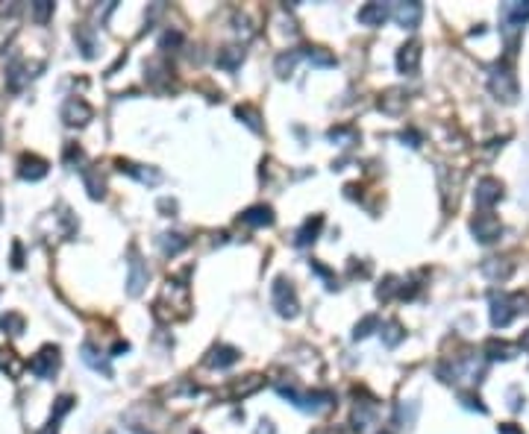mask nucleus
Listing matches in <instances>:
<instances>
[{"label":"nucleus","mask_w":529,"mask_h":434,"mask_svg":"<svg viewBox=\"0 0 529 434\" xmlns=\"http://www.w3.org/2000/svg\"><path fill=\"white\" fill-rule=\"evenodd\" d=\"M521 305H526L529 308V300L526 296H491V323H494L497 329H503V326H509L512 320H514V314L518 311H523Z\"/></svg>","instance_id":"1"},{"label":"nucleus","mask_w":529,"mask_h":434,"mask_svg":"<svg viewBox=\"0 0 529 434\" xmlns=\"http://www.w3.org/2000/svg\"><path fill=\"white\" fill-rule=\"evenodd\" d=\"M491 91H494L500 100H506L512 103L514 97H518V80H514V73L509 65H494L491 68Z\"/></svg>","instance_id":"2"},{"label":"nucleus","mask_w":529,"mask_h":434,"mask_svg":"<svg viewBox=\"0 0 529 434\" xmlns=\"http://www.w3.org/2000/svg\"><path fill=\"white\" fill-rule=\"evenodd\" d=\"M270 293H274V308L282 314V317H297L300 311V302H297V293H294L291 282L286 279H277L274 288H270Z\"/></svg>","instance_id":"3"},{"label":"nucleus","mask_w":529,"mask_h":434,"mask_svg":"<svg viewBox=\"0 0 529 434\" xmlns=\"http://www.w3.org/2000/svg\"><path fill=\"white\" fill-rule=\"evenodd\" d=\"M59 346H42L39 355L30 361V373L39 376V379H53L56 370H59Z\"/></svg>","instance_id":"4"},{"label":"nucleus","mask_w":529,"mask_h":434,"mask_svg":"<svg viewBox=\"0 0 529 434\" xmlns=\"http://www.w3.org/2000/svg\"><path fill=\"white\" fill-rule=\"evenodd\" d=\"M92 106L83 100V97H68L65 106H62V120L68 123V127H85V123L92 120Z\"/></svg>","instance_id":"5"},{"label":"nucleus","mask_w":529,"mask_h":434,"mask_svg":"<svg viewBox=\"0 0 529 434\" xmlns=\"http://www.w3.org/2000/svg\"><path fill=\"white\" fill-rule=\"evenodd\" d=\"M500 197H503V185H500V179H494V177L479 179L476 194H474V200H476L479 208H491L494 203H500Z\"/></svg>","instance_id":"6"},{"label":"nucleus","mask_w":529,"mask_h":434,"mask_svg":"<svg viewBox=\"0 0 529 434\" xmlns=\"http://www.w3.org/2000/svg\"><path fill=\"white\" fill-rule=\"evenodd\" d=\"M417 68H421V44H403L397 51V71L406 77H415Z\"/></svg>","instance_id":"7"},{"label":"nucleus","mask_w":529,"mask_h":434,"mask_svg":"<svg viewBox=\"0 0 529 434\" xmlns=\"http://www.w3.org/2000/svg\"><path fill=\"white\" fill-rule=\"evenodd\" d=\"M391 18H394L400 27L415 30L424 18V6L421 3H397V6H391Z\"/></svg>","instance_id":"8"},{"label":"nucleus","mask_w":529,"mask_h":434,"mask_svg":"<svg viewBox=\"0 0 529 434\" xmlns=\"http://www.w3.org/2000/svg\"><path fill=\"white\" fill-rule=\"evenodd\" d=\"M471 229H474V235L483 244H491V241H497L500 238V220L494 217V215H479L474 223H471Z\"/></svg>","instance_id":"9"},{"label":"nucleus","mask_w":529,"mask_h":434,"mask_svg":"<svg viewBox=\"0 0 529 434\" xmlns=\"http://www.w3.org/2000/svg\"><path fill=\"white\" fill-rule=\"evenodd\" d=\"M18 177L27 179V182H39L47 177V162L39 156H21L18 162Z\"/></svg>","instance_id":"10"},{"label":"nucleus","mask_w":529,"mask_h":434,"mask_svg":"<svg viewBox=\"0 0 529 434\" xmlns=\"http://www.w3.org/2000/svg\"><path fill=\"white\" fill-rule=\"evenodd\" d=\"M144 284H147V267H144V262L139 258V253L132 250V255H130V279H127L130 296H139V293L144 291Z\"/></svg>","instance_id":"11"},{"label":"nucleus","mask_w":529,"mask_h":434,"mask_svg":"<svg viewBox=\"0 0 529 434\" xmlns=\"http://www.w3.org/2000/svg\"><path fill=\"white\" fill-rule=\"evenodd\" d=\"M388 18H391V6L385 3H367L359 9V24H365V27H383Z\"/></svg>","instance_id":"12"},{"label":"nucleus","mask_w":529,"mask_h":434,"mask_svg":"<svg viewBox=\"0 0 529 434\" xmlns=\"http://www.w3.org/2000/svg\"><path fill=\"white\" fill-rule=\"evenodd\" d=\"M529 21V3H506L503 6V27L518 30Z\"/></svg>","instance_id":"13"},{"label":"nucleus","mask_w":529,"mask_h":434,"mask_svg":"<svg viewBox=\"0 0 529 434\" xmlns=\"http://www.w3.org/2000/svg\"><path fill=\"white\" fill-rule=\"evenodd\" d=\"M239 358H241L239 350H232V346H215V350L206 355V364L215 367V370H227V367L236 364Z\"/></svg>","instance_id":"14"},{"label":"nucleus","mask_w":529,"mask_h":434,"mask_svg":"<svg viewBox=\"0 0 529 434\" xmlns=\"http://www.w3.org/2000/svg\"><path fill=\"white\" fill-rule=\"evenodd\" d=\"M321 226H324V217L321 215H315V217H309L303 223V229L294 235V244L297 246H309V244H315L318 241V232H321Z\"/></svg>","instance_id":"15"},{"label":"nucleus","mask_w":529,"mask_h":434,"mask_svg":"<svg viewBox=\"0 0 529 434\" xmlns=\"http://www.w3.org/2000/svg\"><path fill=\"white\" fill-rule=\"evenodd\" d=\"M118 170H121V173H130V177H135V179L144 182V185H156V182H159V173H156V170L141 168V165H132V162H124V159H118Z\"/></svg>","instance_id":"16"},{"label":"nucleus","mask_w":529,"mask_h":434,"mask_svg":"<svg viewBox=\"0 0 529 434\" xmlns=\"http://www.w3.org/2000/svg\"><path fill=\"white\" fill-rule=\"evenodd\" d=\"M0 370H3L9 379H18V376L24 373V361L18 358L15 350H9V346H3V350H0Z\"/></svg>","instance_id":"17"},{"label":"nucleus","mask_w":529,"mask_h":434,"mask_svg":"<svg viewBox=\"0 0 529 434\" xmlns=\"http://www.w3.org/2000/svg\"><path fill=\"white\" fill-rule=\"evenodd\" d=\"M239 220L248 223V226H270V223H274V212H270L268 206H253Z\"/></svg>","instance_id":"18"},{"label":"nucleus","mask_w":529,"mask_h":434,"mask_svg":"<svg viewBox=\"0 0 529 434\" xmlns=\"http://www.w3.org/2000/svg\"><path fill=\"white\" fill-rule=\"evenodd\" d=\"M403 106H406V94L397 91V89H391V91H385L383 97H379V109H383L385 115H400Z\"/></svg>","instance_id":"19"},{"label":"nucleus","mask_w":529,"mask_h":434,"mask_svg":"<svg viewBox=\"0 0 529 434\" xmlns=\"http://www.w3.org/2000/svg\"><path fill=\"white\" fill-rule=\"evenodd\" d=\"M83 361L89 364L92 370H97V373H106V376H109V364H106V358H103L101 352H97L92 343H83Z\"/></svg>","instance_id":"20"},{"label":"nucleus","mask_w":529,"mask_h":434,"mask_svg":"<svg viewBox=\"0 0 529 434\" xmlns=\"http://www.w3.org/2000/svg\"><path fill=\"white\" fill-rule=\"evenodd\" d=\"M159 246H162L165 255H180L189 246V238H182V235H177V232L174 235H162V238H159Z\"/></svg>","instance_id":"21"},{"label":"nucleus","mask_w":529,"mask_h":434,"mask_svg":"<svg viewBox=\"0 0 529 434\" xmlns=\"http://www.w3.org/2000/svg\"><path fill=\"white\" fill-rule=\"evenodd\" d=\"M83 179H85V188H89V197L92 200H101L103 197V179H101V173L97 170H89V168H83Z\"/></svg>","instance_id":"22"},{"label":"nucleus","mask_w":529,"mask_h":434,"mask_svg":"<svg viewBox=\"0 0 529 434\" xmlns=\"http://www.w3.org/2000/svg\"><path fill=\"white\" fill-rule=\"evenodd\" d=\"M485 352H488L491 361H497V358L509 361V358H514V346H509L506 341H488V343H485Z\"/></svg>","instance_id":"23"},{"label":"nucleus","mask_w":529,"mask_h":434,"mask_svg":"<svg viewBox=\"0 0 529 434\" xmlns=\"http://www.w3.org/2000/svg\"><path fill=\"white\" fill-rule=\"evenodd\" d=\"M24 326L27 323H24V317L18 311H6L3 317H0V329H3L6 334H12V338H18V334L24 332Z\"/></svg>","instance_id":"24"},{"label":"nucleus","mask_w":529,"mask_h":434,"mask_svg":"<svg viewBox=\"0 0 529 434\" xmlns=\"http://www.w3.org/2000/svg\"><path fill=\"white\" fill-rule=\"evenodd\" d=\"M241 59H244V51H239V47H224V51L218 53V65L227 68V71H236Z\"/></svg>","instance_id":"25"},{"label":"nucleus","mask_w":529,"mask_h":434,"mask_svg":"<svg viewBox=\"0 0 529 434\" xmlns=\"http://www.w3.org/2000/svg\"><path fill=\"white\" fill-rule=\"evenodd\" d=\"M300 56H303L300 51L279 53V56H277V73H279V77H288V73L294 71V65H297V59H300Z\"/></svg>","instance_id":"26"},{"label":"nucleus","mask_w":529,"mask_h":434,"mask_svg":"<svg viewBox=\"0 0 529 434\" xmlns=\"http://www.w3.org/2000/svg\"><path fill=\"white\" fill-rule=\"evenodd\" d=\"M236 115L248 123V127L253 129V132H262V123H259V111H256L253 106H239L236 109Z\"/></svg>","instance_id":"27"},{"label":"nucleus","mask_w":529,"mask_h":434,"mask_svg":"<svg viewBox=\"0 0 529 434\" xmlns=\"http://www.w3.org/2000/svg\"><path fill=\"white\" fill-rule=\"evenodd\" d=\"M259 388H262V376H248V381H239L236 388H232V393H236V396H241V399H244V396L256 393Z\"/></svg>","instance_id":"28"},{"label":"nucleus","mask_w":529,"mask_h":434,"mask_svg":"<svg viewBox=\"0 0 529 434\" xmlns=\"http://www.w3.org/2000/svg\"><path fill=\"white\" fill-rule=\"evenodd\" d=\"M376 326H379V317H376V314H367V317H362V323H356L353 338H356V341H362V338H367V334H371Z\"/></svg>","instance_id":"29"},{"label":"nucleus","mask_w":529,"mask_h":434,"mask_svg":"<svg viewBox=\"0 0 529 434\" xmlns=\"http://www.w3.org/2000/svg\"><path fill=\"white\" fill-rule=\"evenodd\" d=\"M303 56H309L312 62H315V65H336V56H332V53H327L324 51V47H303Z\"/></svg>","instance_id":"30"},{"label":"nucleus","mask_w":529,"mask_h":434,"mask_svg":"<svg viewBox=\"0 0 529 434\" xmlns=\"http://www.w3.org/2000/svg\"><path fill=\"white\" fill-rule=\"evenodd\" d=\"M71 405H73L71 396H59V399H56V408L51 411V423H47V426H59V419H62V417L71 411Z\"/></svg>","instance_id":"31"},{"label":"nucleus","mask_w":529,"mask_h":434,"mask_svg":"<svg viewBox=\"0 0 529 434\" xmlns=\"http://www.w3.org/2000/svg\"><path fill=\"white\" fill-rule=\"evenodd\" d=\"M403 334H406V332L400 329V323H394V320L383 326V341H385V346H397V343L403 341Z\"/></svg>","instance_id":"32"},{"label":"nucleus","mask_w":529,"mask_h":434,"mask_svg":"<svg viewBox=\"0 0 529 434\" xmlns=\"http://www.w3.org/2000/svg\"><path fill=\"white\" fill-rule=\"evenodd\" d=\"M53 15V3H47V0H39V3H33V18L39 24H47V18Z\"/></svg>","instance_id":"33"},{"label":"nucleus","mask_w":529,"mask_h":434,"mask_svg":"<svg viewBox=\"0 0 529 434\" xmlns=\"http://www.w3.org/2000/svg\"><path fill=\"white\" fill-rule=\"evenodd\" d=\"M65 162H68V165H80V162H83V150H80L77 144H68V147H65Z\"/></svg>","instance_id":"34"},{"label":"nucleus","mask_w":529,"mask_h":434,"mask_svg":"<svg viewBox=\"0 0 529 434\" xmlns=\"http://www.w3.org/2000/svg\"><path fill=\"white\" fill-rule=\"evenodd\" d=\"M462 402H465V408H476L479 414H485V405H479V396H474V393H462Z\"/></svg>","instance_id":"35"},{"label":"nucleus","mask_w":529,"mask_h":434,"mask_svg":"<svg viewBox=\"0 0 529 434\" xmlns=\"http://www.w3.org/2000/svg\"><path fill=\"white\" fill-rule=\"evenodd\" d=\"M177 44H180V33H171V30H168V33L162 35V47H177Z\"/></svg>","instance_id":"36"},{"label":"nucleus","mask_w":529,"mask_h":434,"mask_svg":"<svg viewBox=\"0 0 529 434\" xmlns=\"http://www.w3.org/2000/svg\"><path fill=\"white\" fill-rule=\"evenodd\" d=\"M497 434H523L518 426H514V423H503L500 428H497Z\"/></svg>","instance_id":"37"},{"label":"nucleus","mask_w":529,"mask_h":434,"mask_svg":"<svg viewBox=\"0 0 529 434\" xmlns=\"http://www.w3.org/2000/svg\"><path fill=\"white\" fill-rule=\"evenodd\" d=\"M259 434H274V426H270V423H262V428H259Z\"/></svg>","instance_id":"38"},{"label":"nucleus","mask_w":529,"mask_h":434,"mask_svg":"<svg viewBox=\"0 0 529 434\" xmlns=\"http://www.w3.org/2000/svg\"><path fill=\"white\" fill-rule=\"evenodd\" d=\"M521 346H523V350H529V332H526L523 338H521Z\"/></svg>","instance_id":"39"},{"label":"nucleus","mask_w":529,"mask_h":434,"mask_svg":"<svg viewBox=\"0 0 529 434\" xmlns=\"http://www.w3.org/2000/svg\"><path fill=\"white\" fill-rule=\"evenodd\" d=\"M315 434H338V431H336V428H318Z\"/></svg>","instance_id":"40"},{"label":"nucleus","mask_w":529,"mask_h":434,"mask_svg":"<svg viewBox=\"0 0 529 434\" xmlns=\"http://www.w3.org/2000/svg\"><path fill=\"white\" fill-rule=\"evenodd\" d=\"M191 434H203V431H191Z\"/></svg>","instance_id":"41"},{"label":"nucleus","mask_w":529,"mask_h":434,"mask_svg":"<svg viewBox=\"0 0 529 434\" xmlns=\"http://www.w3.org/2000/svg\"><path fill=\"white\" fill-rule=\"evenodd\" d=\"M0 215H3V208H0Z\"/></svg>","instance_id":"42"}]
</instances>
